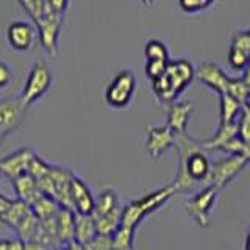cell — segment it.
<instances>
[{"mask_svg":"<svg viewBox=\"0 0 250 250\" xmlns=\"http://www.w3.org/2000/svg\"><path fill=\"white\" fill-rule=\"evenodd\" d=\"M45 5H47V2H45ZM62 16H64V13L53 11L47 6L42 18L35 22L39 41H41L42 47L52 55V57H55V55L58 53V35L61 30Z\"/></svg>","mask_w":250,"mask_h":250,"instance_id":"9c48e42d","label":"cell"},{"mask_svg":"<svg viewBox=\"0 0 250 250\" xmlns=\"http://www.w3.org/2000/svg\"><path fill=\"white\" fill-rule=\"evenodd\" d=\"M64 249L66 250H84L82 244H78L77 241H70L67 244H64Z\"/></svg>","mask_w":250,"mask_h":250,"instance_id":"b9f144b4","label":"cell"},{"mask_svg":"<svg viewBox=\"0 0 250 250\" xmlns=\"http://www.w3.org/2000/svg\"><path fill=\"white\" fill-rule=\"evenodd\" d=\"M169 61H161V60H147L146 62V75L150 78V80H155V78H158L160 75H163V72L166 70V66H167Z\"/></svg>","mask_w":250,"mask_h":250,"instance_id":"e575fe53","label":"cell"},{"mask_svg":"<svg viewBox=\"0 0 250 250\" xmlns=\"http://www.w3.org/2000/svg\"><path fill=\"white\" fill-rule=\"evenodd\" d=\"M75 211L67 208H58L55 214V225H57V238L58 244L64 246L67 242L74 241L75 230Z\"/></svg>","mask_w":250,"mask_h":250,"instance_id":"ac0fdd59","label":"cell"},{"mask_svg":"<svg viewBox=\"0 0 250 250\" xmlns=\"http://www.w3.org/2000/svg\"><path fill=\"white\" fill-rule=\"evenodd\" d=\"M121 219H122V207L121 205L114 208L111 213H108L99 219H94V221H96L97 233L106 234V236H113L114 231L121 227Z\"/></svg>","mask_w":250,"mask_h":250,"instance_id":"d4e9b609","label":"cell"},{"mask_svg":"<svg viewBox=\"0 0 250 250\" xmlns=\"http://www.w3.org/2000/svg\"><path fill=\"white\" fill-rule=\"evenodd\" d=\"M13 188H14L16 195H18V199L27 202L28 205H31L36 199H39L42 195L36 180L28 174H22L19 177H16L13 180Z\"/></svg>","mask_w":250,"mask_h":250,"instance_id":"d6986e66","label":"cell"},{"mask_svg":"<svg viewBox=\"0 0 250 250\" xmlns=\"http://www.w3.org/2000/svg\"><path fill=\"white\" fill-rule=\"evenodd\" d=\"M246 105H249L250 106V96L247 97V100H246Z\"/></svg>","mask_w":250,"mask_h":250,"instance_id":"ee69618b","label":"cell"},{"mask_svg":"<svg viewBox=\"0 0 250 250\" xmlns=\"http://www.w3.org/2000/svg\"><path fill=\"white\" fill-rule=\"evenodd\" d=\"M52 70L44 61H36L30 69L28 77L23 84V89L19 96V104L23 109L30 108L41 99L52 86Z\"/></svg>","mask_w":250,"mask_h":250,"instance_id":"5b68a950","label":"cell"},{"mask_svg":"<svg viewBox=\"0 0 250 250\" xmlns=\"http://www.w3.org/2000/svg\"><path fill=\"white\" fill-rule=\"evenodd\" d=\"M195 78V69L189 60H169L166 70L152 80L155 96L164 104L175 102L185 88Z\"/></svg>","mask_w":250,"mask_h":250,"instance_id":"7a4b0ae2","label":"cell"},{"mask_svg":"<svg viewBox=\"0 0 250 250\" xmlns=\"http://www.w3.org/2000/svg\"><path fill=\"white\" fill-rule=\"evenodd\" d=\"M11 202H13V200H11L10 197H6L5 194L0 192V216H2L8 208H10Z\"/></svg>","mask_w":250,"mask_h":250,"instance_id":"ab89813d","label":"cell"},{"mask_svg":"<svg viewBox=\"0 0 250 250\" xmlns=\"http://www.w3.org/2000/svg\"><path fill=\"white\" fill-rule=\"evenodd\" d=\"M194 105L189 100H175L167 104V121L166 127L174 133V135H182L186 133L188 122L191 119Z\"/></svg>","mask_w":250,"mask_h":250,"instance_id":"4fadbf2b","label":"cell"},{"mask_svg":"<svg viewBox=\"0 0 250 250\" xmlns=\"http://www.w3.org/2000/svg\"><path fill=\"white\" fill-rule=\"evenodd\" d=\"M135 231L136 229L121 225L111 236L113 250H135Z\"/></svg>","mask_w":250,"mask_h":250,"instance_id":"4316f807","label":"cell"},{"mask_svg":"<svg viewBox=\"0 0 250 250\" xmlns=\"http://www.w3.org/2000/svg\"><path fill=\"white\" fill-rule=\"evenodd\" d=\"M136 91V77L131 70H121L105 89V100L113 108H125Z\"/></svg>","mask_w":250,"mask_h":250,"instance_id":"8992f818","label":"cell"},{"mask_svg":"<svg viewBox=\"0 0 250 250\" xmlns=\"http://www.w3.org/2000/svg\"><path fill=\"white\" fill-rule=\"evenodd\" d=\"M144 55L147 60H161V61H169V50L167 45L160 39H150L146 42L144 47Z\"/></svg>","mask_w":250,"mask_h":250,"instance_id":"f1b7e54d","label":"cell"},{"mask_svg":"<svg viewBox=\"0 0 250 250\" xmlns=\"http://www.w3.org/2000/svg\"><path fill=\"white\" fill-rule=\"evenodd\" d=\"M13 78V70L6 64L5 61L0 60V88H5L6 84H10Z\"/></svg>","mask_w":250,"mask_h":250,"instance_id":"d590c367","label":"cell"},{"mask_svg":"<svg viewBox=\"0 0 250 250\" xmlns=\"http://www.w3.org/2000/svg\"><path fill=\"white\" fill-rule=\"evenodd\" d=\"M45 2H47V6H49L50 10L60 11V13H64L67 5H69L66 0H45Z\"/></svg>","mask_w":250,"mask_h":250,"instance_id":"74e56055","label":"cell"},{"mask_svg":"<svg viewBox=\"0 0 250 250\" xmlns=\"http://www.w3.org/2000/svg\"><path fill=\"white\" fill-rule=\"evenodd\" d=\"M238 136V127L236 122L233 124H221L217 131L207 141H202L203 150H222V148L230 143L233 138Z\"/></svg>","mask_w":250,"mask_h":250,"instance_id":"ffe728a7","label":"cell"},{"mask_svg":"<svg viewBox=\"0 0 250 250\" xmlns=\"http://www.w3.org/2000/svg\"><path fill=\"white\" fill-rule=\"evenodd\" d=\"M214 2H211V0H182L178 5L180 8L185 11V13H200V11H205L207 8H209Z\"/></svg>","mask_w":250,"mask_h":250,"instance_id":"836d02e7","label":"cell"},{"mask_svg":"<svg viewBox=\"0 0 250 250\" xmlns=\"http://www.w3.org/2000/svg\"><path fill=\"white\" fill-rule=\"evenodd\" d=\"M97 234L96 221L91 214H77L75 216V230H74V241L78 244L84 246Z\"/></svg>","mask_w":250,"mask_h":250,"instance_id":"44dd1931","label":"cell"},{"mask_svg":"<svg viewBox=\"0 0 250 250\" xmlns=\"http://www.w3.org/2000/svg\"><path fill=\"white\" fill-rule=\"evenodd\" d=\"M0 250H23V241L16 239H0Z\"/></svg>","mask_w":250,"mask_h":250,"instance_id":"8d00e7d4","label":"cell"},{"mask_svg":"<svg viewBox=\"0 0 250 250\" xmlns=\"http://www.w3.org/2000/svg\"><path fill=\"white\" fill-rule=\"evenodd\" d=\"M57 249H58V247H57ZM57 249H50V250H57Z\"/></svg>","mask_w":250,"mask_h":250,"instance_id":"f6af8a7d","label":"cell"},{"mask_svg":"<svg viewBox=\"0 0 250 250\" xmlns=\"http://www.w3.org/2000/svg\"><path fill=\"white\" fill-rule=\"evenodd\" d=\"M70 197H72V207L75 214H91L94 209L96 197L92 195L88 183L83 178L74 175L70 183Z\"/></svg>","mask_w":250,"mask_h":250,"instance_id":"2e32d148","label":"cell"},{"mask_svg":"<svg viewBox=\"0 0 250 250\" xmlns=\"http://www.w3.org/2000/svg\"><path fill=\"white\" fill-rule=\"evenodd\" d=\"M219 192L216 186H205L195 192L192 197L185 203L186 213L189 214L200 227H208L211 219V209L214 208Z\"/></svg>","mask_w":250,"mask_h":250,"instance_id":"52a82bcc","label":"cell"},{"mask_svg":"<svg viewBox=\"0 0 250 250\" xmlns=\"http://www.w3.org/2000/svg\"><path fill=\"white\" fill-rule=\"evenodd\" d=\"M174 146H175V135L166 125H155V127H150L147 130L146 148L153 158H160L167 148Z\"/></svg>","mask_w":250,"mask_h":250,"instance_id":"5bb4252c","label":"cell"},{"mask_svg":"<svg viewBox=\"0 0 250 250\" xmlns=\"http://www.w3.org/2000/svg\"><path fill=\"white\" fill-rule=\"evenodd\" d=\"M119 205L121 203H119V197H117V192L114 189H105L96 197L91 216L92 219H99L102 216L111 213V211Z\"/></svg>","mask_w":250,"mask_h":250,"instance_id":"7402d4cb","label":"cell"},{"mask_svg":"<svg viewBox=\"0 0 250 250\" xmlns=\"http://www.w3.org/2000/svg\"><path fill=\"white\" fill-rule=\"evenodd\" d=\"M6 39L14 50L25 52L35 41V27L27 21H13L6 28Z\"/></svg>","mask_w":250,"mask_h":250,"instance_id":"9a60e30c","label":"cell"},{"mask_svg":"<svg viewBox=\"0 0 250 250\" xmlns=\"http://www.w3.org/2000/svg\"><path fill=\"white\" fill-rule=\"evenodd\" d=\"M244 250H250V227H249V231H247V236H246V244H244Z\"/></svg>","mask_w":250,"mask_h":250,"instance_id":"7bdbcfd3","label":"cell"},{"mask_svg":"<svg viewBox=\"0 0 250 250\" xmlns=\"http://www.w3.org/2000/svg\"><path fill=\"white\" fill-rule=\"evenodd\" d=\"M38 225H39V219L35 216L33 211H30V213L23 217L18 225H16L14 230H16V233H18L21 241L27 242V241H31L35 238Z\"/></svg>","mask_w":250,"mask_h":250,"instance_id":"83f0119b","label":"cell"},{"mask_svg":"<svg viewBox=\"0 0 250 250\" xmlns=\"http://www.w3.org/2000/svg\"><path fill=\"white\" fill-rule=\"evenodd\" d=\"M249 35H250V30H249Z\"/></svg>","mask_w":250,"mask_h":250,"instance_id":"bcb514c9","label":"cell"},{"mask_svg":"<svg viewBox=\"0 0 250 250\" xmlns=\"http://www.w3.org/2000/svg\"><path fill=\"white\" fill-rule=\"evenodd\" d=\"M242 82H244V84L247 86V89L250 91V58H249V62H247V66L244 69V77H242Z\"/></svg>","mask_w":250,"mask_h":250,"instance_id":"60d3db41","label":"cell"},{"mask_svg":"<svg viewBox=\"0 0 250 250\" xmlns=\"http://www.w3.org/2000/svg\"><path fill=\"white\" fill-rule=\"evenodd\" d=\"M19 5L21 8H23V11L33 19V22L41 19L47 10L45 0H19Z\"/></svg>","mask_w":250,"mask_h":250,"instance_id":"f546056e","label":"cell"},{"mask_svg":"<svg viewBox=\"0 0 250 250\" xmlns=\"http://www.w3.org/2000/svg\"><path fill=\"white\" fill-rule=\"evenodd\" d=\"M174 194H175L174 186L169 185V186L160 188V189H156V191L148 192L136 200L128 202L127 205L122 207L121 225L130 227V229H136L138 224L143 221L144 217L152 214L153 211L160 209Z\"/></svg>","mask_w":250,"mask_h":250,"instance_id":"277c9868","label":"cell"},{"mask_svg":"<svg viewBox=\"0 0 250 250\" xmlns=\"http://www.w3.org/2000/svg\"><path fill=\"white\" fill-rule=\"evenodd\" d=\"M50 177L53 182V199L58 203L60 208L72 209V197H70V183H72L74 174L72 170L62 166H55L52 164L50 167Z\"/></svg>","mask_w":250,"mask_h":250,"instance_id":"30bf717a","label":"cell"},{"mask_svg":"<svg viewBox=\"0 0 250 250\" xmlns=\"http://www.w3.org/2000/svg\"><path fill=\"white\" fill-rule=\"evenodd\" d=\"M195 78L203 84H207L209 89L216 91L219 96L221 94H230L241 104H246L247 97L250 96V91L242 82V78L229 77L216 62H202L195 69Z\"/></svg>","mask_w":250,"mask_h":250,"instance_id":"3957f363","label":"cell"},{"mask_svg":"<svg viewBox=\"0 0 250 250\" xmlns=\"http://www.w3.org/2000/svg\"><path fill=\"white\" fill-rule=\"evenodd\" d=\"M36 153L28 147H21L0 158V174L14 180L22 174H27L28 164Z\"/></svg>","mask_w":250,"mask_h":250,"instance_id":"7c38bea8","label":"cell"},{"mask_svg":"<svg viewBox=\"0 0 250 250\" xmlns=\"http://www.w3.org/2000/svg\"><path fill=\"white\" fill-rule=\"evenodd\" d=\"M25 116V109L14 99H2L0 100V143L6 135L21 127Z\"/></svg>","mask_w":250,"mask_h":250,"instance_id":"8fae6325","label":"cell"},{"mask_svg":"<svg viewBox=\"0 0 250 250\" xmlns=\"http://www.w3.org/2000/svg\"><path fill=\"white\" fill-rule=\"evenodd\" d=\"M50 167H52L50 163H47L45 160H42L39 155H35L33 158H31L30 164H28L27 174L31 175L35 180H39V178H42L44 175L49 174Z\"/></svg>","mask_w":250,"mask_h":250,"instance_id":"4dcf8cb0","label":"cell"},{"mask_svg":"<svg viewBox=\"0 0 250 250\" xmlns=\"http://www.w3.org/2000/svg\"><path fill=\"white\" fill-rule=\"evenodd\" d=\"M175 147L180 155V166L174 180L177 191H192L208 186V175L211 170V161L203 150L200 141L192 139L188 133L175 135Z\"/></svg>","mask_w":250,"mask_h":250,"instance_id":"6da1fadb","label":"cell"},{"mask_svg":"<svg viewBox=\"0 0 250 250\" xmlns=\"http://www.w3.org/2000/svg\"><path fill=\"white\" fill-rule=\"evenodd\" d=\"M23 250H50V247H47L38 241H27L23 242Z\"/></svg>","mask_w":250,"mask_h":250,"instance_id":"f35d334b","label":"cell"},{"mask_svg":"<svg viewBox=\"0 0 250 250\" xmlns=\"http://www.w3.org/2000/svg\"><path fill=\"white\" fill-rule=\"evenodd\" d=\"M30 208H31V211H33L35 216L39 219V221H44V219L53 217L55 214H57V211H58L60 207H58V203L55 202L53 197L42 194L41 197L36 199L33 203H31Z\"/></svg>","mask_w":250,"mask_h":250,"instance_id":"484cf974","label":"cell"},{"mask_svg":"<svg viewBox=\"0 0 250 250\" xmlns=\"http://www.w3.org/2000/svg\"><path fill=\"white\" fill-rule=\"evenodd\" d=\"M250 58V35L249 30L238 31L231 39L229 50V62L234 70L246 69Z\"/></svg>","mask_w":250,"mask_h":250,"instance_id":"e0dca14e","label":"cell"},{"mask_svg":"<svg viewBox=\"0 0 250 250\" xmlns=\"http://www.w3.org/2000/svg\"><path fill=\"white\" fill-rule=\"evenodd\" d=\"M250 161L241 155H230L229 158L211 163V170L208 175V186H216L222 189L231 180L236 178L247 167Z\"/></svg>","mask_w":250,"mask_h":250,"instance_id":"ba28073f","label":"cell"},{"mask_svg":"<svg viewBox=\"0 0 250 250\" xmlns=\"http://www.w3.org/2000/svg\"><path fill=\"white\" fill-rule=\"evenodd\" d=\"M219 99H221V124L236 122L244 104H241L230 94H221Z\"/></svg>","mask_w":250,"mask_h":250,"instance_id":"cb8c5ba5","label":"cell"},{"mask_svg":"<svg viewBox=\"0 0 250 250\" xmlns=\"http://www.w3.org/2000/svg\"><path fill=\"white\" fill-rule=\"evenodd\" d=\"M238 136L242 141H250V106L244 104L241 109V114L238 116Z\"/></svg>","mask_w":250,"mask_h":250,"instance_id":"1f68e13d","label":"cell"},{"mask_svg":"<svg viewBox=\"0 0 250 250\" xmlns=\"http://www.w3.org/2000/svg\"><path fill=\"white\" fill-rule=\"evenodd\" d=\"M83 249L84 250H113V239L111 236L97 233L89 242H86Z\"/></svg>","mask_w":250,"mask_h":250,"instance_id":"d6a6232c","label":"cell"},{"mask_svg":"<svg viewBox=\"0 0 250 250\" xmlns=\"http://www.w3.org/2000/svg\"><path fill=\"white\" fill-rule=\"evenodd\" d=\"M0 175H2V174H0Z\"/></svg>","mask_w":250,"mask_h":250,"instance_id":"7dc6e473","label":"cell"},{"mask_svg":"<svg viewBox=\"0 0 250 250\" xmlns=\"http://www.w3.org/2000/svg\"><path fill=\"white\" fill-rule=\"evenodd\" d=\"M30 211H31V208H30V205H28L27 202L14 199L11 202L10 208H8L5 213L0 216V221H2L6 227L16 229V225H18L22 221V219L30 213Z\"/></svg>","mask_w":250,"mask_h":250,"instance_id":"603a6c76","label":"cell"}]
</instances>
